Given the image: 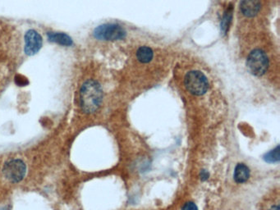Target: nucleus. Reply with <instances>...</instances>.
<instances>
[{
	"label": "nucleus",
	"instance_id": "nucleus-1",
	"mask_svg": "<svg viewBox=\"0 0 280 210\" xmlns=\"http://www.w3.org/2000/svg\"><path fill=\"white\" fill-rule=\"evenodd\" d=\"M103 99V91L96 81H85L81 88L80 104L85 113H92L99 109Z\"/></svg>",
	"mask_w": 280,
	"mask_h": 210
},
{
	"label": "nucleus",
	"instance_id": "nucleus-2",
	"mask_svg": "<svg viewBox=\"0 0 280 210\" xmlns=\"http://www.w3.org/2000/svg\"><path fill=\"white\" fill-rule=\"evenodd\" d=\"M184 83L187 90L195 96H202L208 90L207 78L199 71L188 72L185 77Z\"/></svg>",
	"mask_w": 280,
	"mask_h": 210
},
{
	"label": "nucleus",
	"instance_id": "nucleus-3",
	"mask_svg": "<svg viewBox=\"0 0 280 210\" xmlns=\"http://www.w3.org/2000/svg\"><path fill=\"white\" fill-rule=\"evenodd\" d=\"M247 66L251 73L261 77L265 73L269 66L268 57L264 51L255 49L249 54L247 60Z\"/></svg>",
	"mask_w": 280,
	"mask_h": 210
},
{
	"label": "nucleus",
	"instance_id": "nucleus-4",
	"mask_svg": "<svg viewBox=\"0 0 280 210\" xmlns=\"http://www.w3.org/2000/svg\"><path fill=\"white\" fill-rule=\"evenodd\" d=\"M94 36L98 40L114 41L124 39L126 32L119 25L104 24L96 27L94 31Z\"/></svg>",
	"mask_w": 280,
	"mask_h": 210
},
{
	"label": "nucleus",
	"instance_id": "nucleus-5",
	"mask_svg": "<svg viewBox=\"0 0 280 210\" xmlns=\"http://www.w3.org/2000/svg\"><path fill=\"white\" fill-rule=\"evenodd\" d=\"M27 172L25 162L21 160H13L6 162L3 168V175L8 181L14 183L21 181L24 178Z\"/></svg>",
	"mask_w": 280,
	"mask_h": 210
},
{
	"label": "nucleus",
	"instance_id": "nucleus-6",
	"mask_svg": "<svg viewBox=\"0 0 280 210\" xmlns=\"http://www.w3.org/2000/svg\"><path fill=\"white\" fill-rule=\"evenodd\" d=\"M42 37L35 30H29L25 35V53L35 55L42 47Z\"/></svg>",
	"mask_w": 280,
	"mask_h": 210
},
{
	"label": "nucleus",
	"instance_id": "nucleus-7",
	"mask_svg": "<svg viewBox=\"0 0 280 210\" xmlns=\"http://www.w3.org/2000/svg\"><path fill=\"white\" fill-rule=\"evenodd\" d=\"M242 14L247 17H252L258 14L261 9L260 0H243L240 4Z\"/></svg>",
	"mask_w": 280,
	"mask_h": 210
},
{
	"label": "nucleus",
	"instance_id": "nucleus-8",
	"mask_svg": "<svg viewBox=\"0 0 280 210\" xmlns=\"http://www.w3.org/2000/svg\"><path fill=\"white\" fill-rule=\"evenodd\" d=\"M48 39L50 42L55 43L59 46H71L73 45L72 38L62 32H49Z\"/></svg>",
	"mask_w": 280,
	"mask_h": 210
},
{
	"label": "nucleus",
	"instance_id": "nucleus-9",
	"mask_svg": "<svg viewBox=\"0 0 280 210\" xmlns=\"http://www.w3.org/2000/svg\"><path fill=\"white\" fill-rule=\"evenodd\" d=\"M250 177V170L243 163H238L234 171V180L238 183H243L247 181Z\"/></svg>",
	"mask_w": 280,
	"mask_h": 210
},
{
	"label": "nucleus",
	"instance_id": "nucleus-10",
	"mask_svg": "<svg viewBox=\"0 0 280 210\" xmlns=\"http://www.w3.org/2000/svg\"><path fill=\"white\" fill-rule=\"evenodd\" d=\"M154 56V53L151 48L147 46H143L138 48L136 52V58L142 64H148L151 61Z\"/></svg>",
	"mask_w": 280,
	"mask_h": 210
},
{
	"label": "nucleus",
	"instance_id": "nucleus-11",
	"mask_svg": "<svg viewBox=\"0 0 280 210\" xmlns=\"http://www.w3.org/2000/svg\"><path fill=\"white\" fill-rule=\"evenodd\" d=\"M232 8H228L226 13L224 15V17L222 19L221 21V30L222 32H224V34L226 33L229 27H230V22L232 21Z\"/></svg>",
	"mask_w": 280,
	"mask_h": 210
},
{
	"label": "nucleus",
	"instance_id": "nucleus-12",
	"mask_svg": "<svg viewBox=\"0 0 280 210\" xmlns=\"http://www.w3.org/2000/svg\"><path fill=\"white\" fill-rule=\"evenodd\" d=\"M264 160L268 162H275L280 161V146L276 147V149H273L265 154Z\"/></svg>",
	"mask_w": 280,
	"mask_h": 210
},
{
	"label": "nucleus",
	"instance_id": "nucleus-13",
	"mask_svg": "<svg viewBox=\"0 0 280 210\" xmlns=\"http://www.w3.org/2000/svg\"><path fill=\"white\" fill-rule=\"evenodd\" d=\"M15 81H16V84L19 86H24L28 83L27 78L23 77V76H21V75H17L16 76V78H15Z\"/></svg>",
	"mask_w": 280,
	"mask_h": 210
},
{
	"label": "nucleus",
	"instance_id": "nucleus-14",
	"mask_svg": "<svg viewBox=\"0 0 280 210\" xmlns=\"http://www.w3.org/2000/svg\"><path fill=\"white\" fill-rule=\"evenodd\" d=\"M181 210H198V208L194 203L187 202L183 205Z\"/></svg>",
	"mask_w": 280,
	"mask_h": 210
},
{
	"label": "nucleus",
	"instance_id": "nucleus-15",
	"mask_svg": "<svg viewBox=\"0 0 280 210\" xmlns=\"http://www.w3.org/2000/svg\"><path fill=\"white\" fill-rule=\"evenodd\" d=\"M209 178V173L206 172V171L203 170L200 173V179L202 180V181H206Z\"/></svg>",
	"mask_w": 280,
	"mask_h": 210
},
{
	"label": "nucleus",
	"instance_id": "nucleus-16",
	"mask_svg": "<svg viewBox=\"0 0 280 210\" xmlns=\"http://www.w3.org/2000/svg\"><path fill=\"white\" fill-rule=\"evenodd\" d=\"M270 210H280V206L279 205H275V206H272Z\"/></svg>",
	"mask_w": 280,
	"mask_h": 210
}]
</instances>
